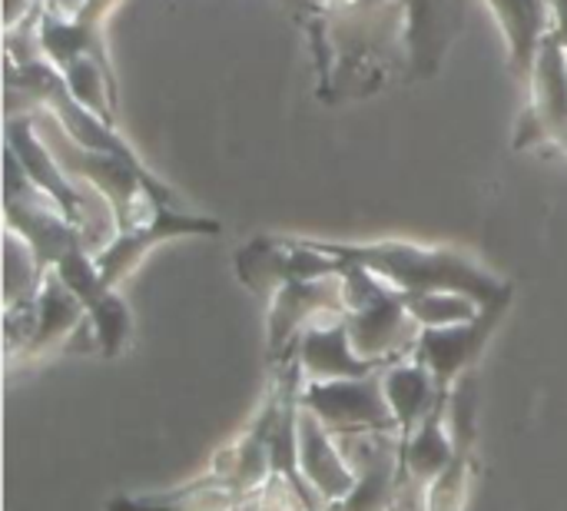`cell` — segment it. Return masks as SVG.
<instances>
[{
    "label": "cell",
    "instance_id": "cell-1",
    "mask_svg": "<svg viewBox=\"0 0 567 511\" xmlns=\"http://www.w3.org/2000/svg\"><path fill=\"white\" fill-rule=\"evenodd\" d=\"M312 249L339 259V263H359L369 273H375L382 283H389L399 293H465L478 306H492L502 296L515 293L512 283L492 276L478 263H472L465 253L449 246H419L402 239H382V243H332V239H309Z\"/></svg>",
    "mask_w": 567,
    "mask_h": 511
},
{
    "label": "cell",
    "instance_id": "cell-2",
    "mask_svg": "<svg viewBox=\"0 0 567 511\" xmlns=\"http://www.w3.org/2000/svg\"><path fill=\"white\" fill-rule=\"evenodd\" d=\"M342 279L346 326L355 352L382 369L412 356L422 326L412 319L405 296L359 263H342Z\"/></svg>",
    "mask_w": 567,
    "mask_h": 511
},
{
    "label": "cell",
    "instance_id": "cell-3",
    "mask_svg": "<svg viewBox=\"0 0 567 511\" xmlns=\"http://www.w3.org/2000/svg\"><path fill=\"white\" fill-rule=\"evenodd\" d=\"M299 402L319 416L336 436L342 432H399V419L385 399L382 372L359 376V379H332V382H306L299 392Z\"/></svg>",
    "mask_w": 567,
    "mask_h": 511
},
{
    "label": "cell",
    "instance_id": "cell-4",
    "mask_svg": "<svg viewBox=\"0 0 567 511\" xmlns=\"http://www.w3.org/2000/svg\"><path fill=\"white\" fill-rule=\"evenodd\" d=\"M266 329H269V359L272 366H282L302 329L312 326L322 316H342L346 313V279L342 269L322 279H292L276 289V296L266 303Z\"/></svg>",
    "mask_w": 567,
    "mask_h": 511
},
{
    "label": "cell",
    "instance_id": "cell-5",
    "mask_svg": "<svg viewBox=\"0 0 567 511\" xmlns=\"http://www.w3.org/2000/svg\"><path fill=\"white\" fill-rule=\"evenodd\" d=\"M512 296H502L498 303L485 306L475 319L458 323V326H442V329H422L415 339L412 356L429 366V372L435 376V382L449 392L465 372H472V366L478 362V356L485 352L488 339L495 336L498 323L505 319Z\"/></svg>",
    "mask_w": 567,
    "mask_h": 511
},
{
    "label": "cell",
    "instance_id": "cell-6",
    "mask_svg": "<svg viewBox=\"0 0 567 511\" xmlns=\"http://www.w3.org/2000/svg\"><path fill=\"white\" fill-rule=\"evenodd\" d=\"M532 103L522 116L515 146H538V143H558L567 153V47L565 40L551 30L538 50L535 73L528 80Z\"/></svg>",
    "mask_w": 567,
    "mask_h": 511
},
{
    "label": "cell",
    "instance_id": "cell-7",
    "mask_svg": "<svg viewBox=\"0 0 567 511\" xmlns=\"http://www.w3.org/2000/svg\"><path fill=\"white\" fill-rule=\"evenodd\" d=\"M219 233V223L216 219H206V216H186L179 213L173 203H163L150 219L130 226V229H120L116 239L93 256L103 283L110 289H116L140 263L143 256L156 246V243H166V239H176V236H216Z\"/></svg>",
    "mask_w": 567,
    "mask_h": 511
},
{
    "label": "cell",
    "instance_id": "cell-8",
    "mask_svg": "<svg viewBox=\"0 0 567 511\" xmlns=\"http://www.w3.org/2000/svg\"><path fill=\"white\" fill-rule=\"evenodd\" d=\"M299 469L326 511L346 502L355 489V469L346 459L339 436L326 422H319V416H312L302 402H299Z\"/></svg>",
    "mask_w": 567,
    "mask_h": 511
},
{
    "label": "cell",
    "instance_id": "cell-9",
    "mask_svg": "<svg viewBox=\"0 0 567 511\" xmlns=\"http://www.w3.org/2000/svg\"><path fill=\"white\" fill-rule=\"evenodd\" d=\"M292 356L299 359L306 382L359 379V376L382 372V366H375V362H369V359H362L355 352L349 326H346V313L342 316H322L312 326H306L296 349H292Z\"/></svg>",
    "mask_w": 567,
    "mask_h": 511
},
{
    "label": "cell",
    "instance_id": "cell-10",
    "mask_svg": "<svg viewBox=\"0 0 567 511\" xmlns=\"http://www.w3.org/2000/svg\"><path fill=\"white\" fill-rule=\"evenodd\" d=\"M508 37V60L518 80H532L538 50L555 27L551 0H485Z\"/></svg>",
    "mask_w": 567,
    "mask_h": 511
},
{
    "label": "cell",
    "instance_id": "cell-11",
    "mask_svg": "<svg viewBox=\"0 0 567 511\" xmlns=\"http://www.w3.org/2000/svg\"><path fill=\"white\" fill-rule=\"evenodd\" d=\"M458 446L449 429V392L439 399V406L415 426L412 436L402 442V476L415 486L432 489V482L455 462Z\"/></svg>",
    "mask_w": 567,
    "mask_h": 511
},
{
    "label": "cell",
    "instance_id": "cell-12",
    "mask_svg": "<svg viewBox=\"0 0 567 511\" xmlns=\"http://www.w3.org/2000/svg\"><path fill=\"white\" fill-rule=\"evenodd\" d=\"M382 389L385 399L399 419V432L402 439L415 432V426L439 406V399L445 396V389L435 382V376L429 372V366H422L415 356H405L392 366L382 369Z\"/></svg>",
    "mask_w": 567,
    "mask_h": 511
},
{
    "label": "cell",
    "instance_id": "cell-13",
    "mask_svg": "<svg viewBox=\"0 0 567 511\" xmlns=\"http://www.w3.org/2000/svg\"><path fill=\"white\" fill-rule=\"evenodd\" d=\"M243 502H249V499L203 472L196 482L159 492V495L116 499V502H110V511H233Z\"/></svg>",
    "mask_w": 567,
    "mask_h": 511
},
{
    "label": "cell",
    "instance_id": "cell-14",
    "mask_svg": "<svg viewBox=\"0 0 567 511\" xmlns=\"http://www.w3.org/2000/svg\"><path fill=\"white\" fill-rule=\"evenodd\" d=\"M405 306L412 313V319L422 329H442V326H458L475 319L485 306H478L472 296L465 293H449V289H435V293H402Z\"/></svg>",
    "mask_w": 567,
    "mask_h": 511
},
{
    "label": "cell",
    "instance_id": "cell-15",
    "mask_svg": "<svg viewBox=\"0 0 567 511\" xmlns=\"http://www.w3.org/2000/svg\"><path fill=\"white\" fill-rule=\"evenodd\" d=\"M468 486H472V452L458 449L455 462L429 489V511H465Z\"/></svg>",
    "mask_w": 567,
    "mask_h": 511
},
{
    "label": "cell",
    "instance_id": "cell-16",
    "mask_svg": "<svg viewBox=\"0 0 567 511\" xmlns=\"http://www.w3.org/2000/svg\"><path fill=\"white\" fill-rule=\"evenodd\" d=\"M551 17H555V33L565 40V47H567V0H551Z\"/></svg>",
    "mask_w": 567,
    "mask_h": 511
}]
</instances>
